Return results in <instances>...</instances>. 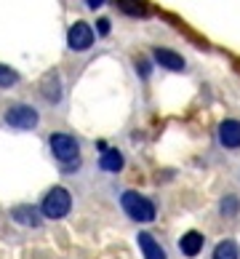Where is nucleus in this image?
Masks as SVG:
<instances>
[{
    "label": "nucleus",
    "instance_id": "nucleus-4",
    "mask_svg": "<svg viewBox=\"0 0 240 259\" xmlns=\"http://www.w3.org/2000/svg\"><path fill=\"white\" fill-rule=\"evenodd\" d=\"M3 120H6V126H11L16 131H32V128L40 126V112H37L32 104L16 102V104H8L6 107Z\"/></svg>",
    "mask_w": 240,
    "mask_h": 259
},
{
    "label": "nucleus",
    "instance_id": "nucleus-16",
    "mask_svg": "<svg viewBox=\"0 0 240 259\" xmlns=\"http://www.w3.org/2000/svg\"><path fill=\"white\" fill-rule=\"evenodd\" d=\"M19 80H22V78H19V72L14 70V67L0 64V89H14Z\"/></svg>",
    "mask_w": 240,
    "mask_h": 259
},
{
    "label": "nucleus",
    "instance_id": "nucleus-8",
    "mask_svg": "<svg viewBox=\"0 0 240 259\" xmlns=\"http://www.w3.org/2000/svg\"><path fill=\"white\" fill-rule=\"evenodd\" d=\"M11 219H14L16 225H22V227H40V225H43L40 208H35V206H30V203L14 206V208H11Z\"/></svg>",
    "mask_w": 240,
    "mask_h": 259
},
{
    "label": "nucleus",
    "instance_id": "nucleus-18",
    "mask_svg": "<svg viewBox=\"0 0 240 259\" xmlns=\"http://www.w3.org/2000/svg\"><path fill=\"white\" fill-rule=\"evenodd\" d=\"M96 32H99L102 37L110 35V22H107V19H99V22H96Z\"/></svg>",
    "mask_w": 240,
    "mask_h": 259
},
{
    "label": "nucleus",
    "instance_id": "nucleus-9",
    "mask_svg": "<svg viewBox=\"0 0 240 259\" xmlns=\"http://www.w3.org/2000/svg\"><path fill=\"white\" fill-rule=\"evenodd\" d=\"M152 59H155L160 67H166V70L171 72H181L187 67V62L181 59V54L171 51V49H163V46H158V49H152Z\"/></svg>",
    "mask_w": 240,
    "mask_h": 259
},
{
    "label": "nucleus",
    "instance_id": "nucleus-19",
    "mask_svg": "<svg viewBox=\"0 0 240 259\" xmlns=\"http://www.w3.org/2000/svg\"><path fill=\"white\" fill-rule=\"evenodd\" d=\"M85 6H88L91 11H96V8H102V6H104V0H85Z\"/></svg>",
    "mask_w": 240,
    "mask_h": 259
},
{
    "label": "nucleus",
    "instance_id": "nucleus-2",
    "mask_svg": "<svg viewBox=\"0 0 240 259\" xmlns=\"http://www.w3.org/2000/svg\"><path fill=\"white\" fill-rule=\"evenodd\" d=\"M120 206L126 211V217L133 219V222H139V225L155 222V217H158L155 203H152L147 195L136 193V190H126V193L120 195Z\"/></svg>",
    "mask_w": 240,
    "mask_h": 259
},
{
    "label": "nucleus",
    "instance_id": "nucleus-17",
    "mask_svg": "<svg viewBox=\"0 0 240 259\" xmlns=\"http://www.w3.org/2000/svg\"><path fill=\"white\" fill-rule=\"evenodd\" d=\"M136 72L141 75V78H150V72H152V67L147 59H136Z\"/></svg>",
    "mask_w": 240,
    "mask_h": 259
},
{
    "label": "nucleus",
    "instance_id": "nucleus-13",
    "mask_svg": "<svg viewBox=\"0 0 240 259\" xmlns=\"http://www.w3.org/2000/svg\"><path fill=\"white\" fill-rule=\"evenodd\" d=\"M211 259H240V246H237V241H232V238L219 241V243L214 246V251H211Z\"/></svg>",
    "mask_w": 240,
    "mask_h": 259
},
{
    "label": "nucleus",
    "instance_id": "nucleus-3",
    "mask_svg": "<svg viewBox=\"0 0 240 259\" xmlns=\"http://www.w3.org/2000/svg\"><path fill=\"white\" fill-rule=\"evenodd\" d=\"M40 214L45 219H64L72 211V195L67 187H51L40 200Z\"/></svg>",
    "mask_w": 240,
    "mask_h": 259
},
{
    "label": "nucleus",
    "instance_id": "nucleus-11",
    "mask_svg": "<svg viewBox=\"0 0 240 259\" xmlns=\"http://www.w3.org/2000/svg\"><path fill=\"white\" fill-rule=\"evenodd\" d=\"M203 243H206L203 233H198V230H189V233H184V235L179 238V251L192 259V256H198L200 251H203Z\"/></svg>",
    "mask_w": 240,
    "mask_h": 259
},
{
    "label": "nucleus",
    "instance_id": "nucleus-5",
    "mask_svg": "<svg viewBox=\"0 0 240 259\" xmlns=\"http://www.w3.org/2000/svg\"><path fill=\"white\" fill-rule=\"evenodd\" d=\"M96 40V35L91 30V24L85 22H75L70 30H67V46H70V51H88Z\"/></svg>",
    "mask_w": 240,
    "mask_h": 259
},
{
    "label": "nucleus",
    "instance_id": "nucleus-14",
    "mask_svg": "<svg viewBox=\"0 0 240 259\" xmlns=\"http://www.w3.org/2000/svg\"><path fill=\"white\" fill-rule=\"evenodd\" d=\"M120 14H126L131 19H144L147 16V3L144 0H115Z\"/></svg>",
    "mask_w": 240,
    "mask_h": 259
},
{
    "label": "nucleus",
    "instance_id": "nucleus-6",
    "mask_svg": "<svg viewBox=\"0 0 240 259\" xmlns=\"http://www.w3.org/2000/svg\"><path fill=\"white\" fill-rule=\"evenodd\" d=\"M216 139L224 150H237L240 147V120H235V118L222 120L216 128Z\"/></svg>",
    "mask_w": 240,
    "mask_h": 259
},
{
    "label": "nucleus",
    "instance_id": "nucleus-10",
    "mask_svg": "<svg viewBox=\"0 0 240 259\" xmlns=\"http://www.w3.org/2000/svg\"><path fill=\"white\" fill-rule=\"evenodd\" d=\"M136 243H139V251H141L144 259H168L166 248H163V246L155 241V235L139 233V235H136Z\"/></svg>",
    "mask_w": 240,
    "mask_h": 259
},
{
    "label": "nucleus",
    "instance_id": "nucleus-7",
    "mask_svg": "<svg viewBox=\"0 0 240 259\" xmlns=\"http://www.w3.org/2000/svg\"><path fill=\"white\" fill-rule=\"evenodd\" d=\"M40 97L48 102V104H59L62 97H64V85H62V78L59 72H48L45 78L40 80Z\"/></svg>",
    "mask_w": 240,
    "mask_h": 259
},
{
    "label": "nucleus",
    "instance_id": "nucleus-1",
    "mask_svg": "<svg viewBox=\"0 0 240 259\" xmlns=\"http://www.w3.org/2000/svg\"><path fill=\"white\" fill-rule=\"evenodd\" d=\"M48 147H51V155L59 160L62 171H75L80 166V142L72 137V134L56 131L48 137Z\"/></svg>",
    "mask_w": 240,
    "mask_h": 259
},
{
    "label": "nucleus",
    "instance_id": "nucleus-12",
    "mask_svg": "<svg viewBox=\"0 0 240 259\" xmlns=\"http://www.w3.org/2000/svg\"><path fill=\"white\" fill-rule=\"evenodd\" d=\"M123 166H126V158H123L120 150H102V158H99V168L107 171V174H118V171H123Z\"/></svg>",
    "mask_w": 240,
    "mask_h": 259
},
{
    "label": "nucleus",
    "instance_id": "nucleus-15",
    "mask_svg": "<svg viewBox=\"0 0 240 259\" xmlns=\"http://www.w3.org/2000/svg\"><path fill=\"white\" fill-rule=\"evenodd\" d=\"M237 211H240V198L237 195H224L222 203H219V214L232 219V217H237Z\"/></svg>",
    "mask_w": 240,
    "mask_h": 259
}]
</instances>
